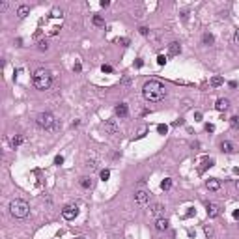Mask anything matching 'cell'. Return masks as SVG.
Returning <instances> with one entry per match:
<instances>
[{
  "mask_svg": "<svg viewBox=\"0 0 239 239\" xmlns=\"http://www.w3.org/2000/svg\"><path fill=\"white\" fill-rule=\"evenodd\" d=\"M206 187H207L209 191H213V192H215V191H218V189H221V181H218V179H215V177H209V179L206 181Z\"/></svg>",
  "mask_w": 239,
  "mask_h": 239,
  "instance_id": "obj_12",
  "label": "cell"
},
{
  "mask_svg": "<svg viewBox=\"0 0 239 239\" xmlns=\"http://www.w3.org/2000/svg\"><path fill=\"white\" fill-rule=\"evenodd\" d=\"M213 165H215V159H209V157H206V159L202 161V166L198 168V174H204V170L209 168V166H213Z\"/></svg>",
  "mask_w": 239,
  "mask_h": 239,
  "instance_id": "obj_14",
  "label": "cell"
},
{
  "mask_svg": "<svg viewBox=\"0 0 239 239\" xmlns=\"http://www.w3.org/2000/svg\"><path fill=\"white\" fill-rule=\"evenodd\" d=\"M135 65H136V67H142V65H144V62H142V58H136Z\"/></svg>",
  "mask_w": 239,
  "mask_h": 239,
  "instance_id": "obj_40",
  "label": "cell"
},
{
  "mask_svg": "<svg viewBox=\"0 0 239 239\" xmlns=\"http://www.w3.org/2000/svg\"><path fill=\"white\" fill-rule=\"evenodd\" d=\"M75 239H84V237H75Z\"/></svg>",
  "mask_w": 239,
  "mask_h": 239,
  "instance_id": "obj_46",
  "label": "cell"
},
{
  "mask_svg": "<svg viewBox=\"0 0 239 239\" xmlns=\"http://www.w3.org/2000/svg\"><path fill=\"white\" fill-rule=\"evenodd\" d=\"M194 215V207H189V211L185 213V218H189V217H192Z\"/></svg>",
  "mask_w": 239,
  "mask_h": 239,
  "instance_id": "obj_37",
  "label": "cell"
},
{
  "mask_svg": "<svg viewBox=\"0 0 239 239\" xmlns=\"http://www.w3.org/2000/svg\"><path fill=\"white\" fill-rule=\"evenodd\" d=\"M146 133H148V127H140L138 129V133H136V138H144Z\"/></svg>",
  "mask_w": 239,
  "mask_h": 239,
  "instance_id": "obj_26",
  "label": "cell"
},
{
  "mask_svg": "<svg viewBox=\"0 0 239 239\" xmlns=\"http://www.w3.org/2000/svg\"><path fill=\"white\" fill-rule=\"evenodd\" d=\"M221 150L224 151V153H233V151H235V146H233L230 140H224V142L221 144Z\"/></svg>",
  "mask_w": 239,
  "mask_h": 239,
  "instance_id": "obj_16",
  "label": "cell"
},
{
  "mask_svg": "<svg viewBox=\"0 0 239 239\" xmlns=\"http://www.w3.org/2000/svg\"><path fill=\"white\" fill-rule=\"evenodd\" d=\"M151 213L157 217V218H161V213H162V206L161 204H155L153 207H151Z\"/></svg>",
  "mask_w": 239,
  "mask_h": 239,
  "instance_id": "obj_20",
  "label": "cell"
},
{
  "mask_svg": "<svg viewBox=\"0 0 239 239\" xmlns=\"http://www.w3.org/2000/svg\"><path fill=\"white\" fill-rule=\"evenodd\" d=\"M155 230L157 232H165V230H168V221H166V218H157L155 221Z\"/></svg>",
  "mask_w": 239,
  "mask_h": 239,
  "instance_id": "obj_13",
  "label": "cell"
},
{
  "mask_svg": "<svg viewBox=\"0 0 239 239\" xmlns=\"http://www.w3.org/2000/svg\"><path fill=\"white\" fill-rule=\"evenodd\" d=\"M99 176H101V179H103V181H106V179L110 177V170H106V168H105V170H101V174H99Z\"/></svg>",
  "mask_w": 239,
  "mask_h": 239,
  "instance_id": "obj_27",
  "label": "cell"
},
{
  "mask_svg": "<svg viewBox=\"0 0 239 239\" xmlns=\"http://www.w3.org/2000/svg\"><path fill=\"white\" fill-rule=\"evenodd\" d=\"M101 71H103V73H112V67L106 65V64H103V65H101Z\"/></svg>",
  "mask_w": 239,
  "mask_h": 239,
  "instance_id": "obj_32",
  "label": "cell"
},
{
  "mask_svg": "<svg viewBox=\"0 0 239 239\" xmlns=\"http://www.w3.org/2000/svg\"><path fill=\"white\" fill-rule=\"evenodd\" d=\"M235 187H237V191H239V181H237V183H235Z\"/></svg>",
  "mask_w": 239,
  "mask_h": 239,
  "instance_id": "obj_45",
  "label": "cell"
},
{
  "mask_svg": "<svg viewBox=\"0 0 239 239\" xmlns=\"http://www.w3.org/2000/svg\"><path fill=\"white\" fill-rule=\"evenodd\" d=\"M28 13H30V6H26V4H21V6L17 8V17L19 19H24Z\"/></svg>",
  "mask_w": 239,
  "mask_h": 239,
  "instance_id": "obj_15",
  "label": "cell"
},
{
  "mask_svg": "<svg viewBox=\"0 0 239 239\" xmlns=\"http://www.w3.org/2000/svg\"><path fill=\"white\" fill-rule=\"evenodd\" d=\"M230 125L233 127V129H237V127H239V118H237V116H233V118H230Z\"/></svg>",
  "mask_w": 239,
  "mask_h": 239,
  "instance_id": "obj_28",
  "label": "cell"
},
{
  "mask_svg": "<svg viewBox=\"0 0 239 239\" xmlns=\"http://www.w3.org/2000/svg\"><path fill=\"white\" fill-rule=\"evenodd\" d=\"M109 6V0H101V8H106Z\"/></svg>",
  "mask_w": 239,
  "mask_h": 239,
  "instance_id": "obj_43",
  "label": "cell"
},
{
  "mask_svg": "<svg viewBox=\"0 0 239 239\" xmlns=\"http://www.w3.org/2000/svg\"><path fill=\"white\" fill-rule=\"evenodd\" d=\"M157 133H159V135H166V133H168V125H166V123H159V125H157Z\"/></svg>",
  "mask_w": 239,
  "mask_h": 239,
  "instance_id": "obj_23",
  "label": "cell"
},
{
  "mask_svg": "<svg viewBox=\"0 0 239 239\" xmlns=\"http://www.w3.org/2000/svg\"><path fill=\"white\" fill-rule=\"evenodd\" d=\"M161 189L162 191H170L172 189V179H170V177H165V179L161 181Z\"/></svg>",
  "mask_w": 239,
  "mask_h": 239,
  "instance_id": "obj_19",
  "label": "cell"
},
{
  "mask_svg": "<svg viewBox=\"0 0 239 239\" xmlns=\"http://www.w3.org/2000/svg\"><path fill=\"white\" fill-rule=\"evenodd\" d=\"M209 84L213 86V88H218V86H222V84H224V79H222V77H218V75H215V77H211Z\"/></svg>",
  "mask_w": 239,
  "mask_h": 239,
  "instance_id": "obj_17",
  "label": "cell"
},
{
  "mask_svg": "<svg viewBox=\"0 0 239 239\" xmlns=\"http://www.w3.org/2000/svg\"><path fill=\"white\" fill-rule=\"evenodd\" d=\"M54 165H56V166L64 165V155H56V157H54Z\"/></svg>",
  "mask_w": 239,
  "mask_h": 239,
  "instance_id": "obj_29",
  "label": "cell"
},
{
  "mask_svg": "<svg viewBox=\"0 0 239 239\" xmlns=\"http://www.w3.org/2000/svg\"><path fill=\"white\" fill-rule=\"evenodd\" d=\"M9 213L15 217V218H26L28 213H30V206L26 204L24 200H11V204H9Z\"/></svg>",
  "mask_w": 239,
  "mask_h": 239,
  "instance_id": "obj_3",
  "label": "cell"
},
{
  "mask_svg": "<svg viewBox=\"0 0 239 239\" xmlns=\"http://www.w3.org/2000/svg\"><path fill=\"white\" fill-rule=\"evenodd\" d=\"M233 218H237V221H239V209L233 211Z\"/></svg>",
  "mask_w": 239,
  "mask_h": 239,
  "instance_id": "obj_44",
  "label": "cell"
},
{
  "mask_svg": "<svg viewBox=\"0 0 239 239\" xmlns=\"http://www.w3.org/2000/svg\"><path fill=\"white\" fill-rule=\"evenodd\" d=\"M142 95H144V99L150 101V103H159V101L165 99L166 88H165L162 82H159V80H148V82L142 86Z\"/></svg>",
  "mask_w": 239,
  "mask_h": 239,
  "instance_id": "obj_1",
  "label": "cell"
},
{
  "mask_svg": "<svg viewBox=\"0 0 239 239\" xmlns=\"http://www.w3.org/2000/svg\"><path fill=\"white\" fill-rule=\"evenodd\" d=\"M50 17L60 19V17H62V9H60V8H52V9H50Z\"/></svg>",
  "mask_w": 239,
  "mask_h": 239,
  "instance_id": "obj_25",
  "label": "cell"
},
{
  "mask_svg": "<svg viewBox=\"0 0 239 239\" xmlns=\"http://www.w3.org/2000/svg\"><path fill=\"white\" fill-rule=\"evenodd\" d=\"M157 64H159V65H165L166 64V56H165V54H159V56H157Z\"/></svg>",
  "mask_w": 239,
  "mask_h": 239,
  "instance_id": "obj_30",
  "label": "cell"
},
{
  "mask_svg": "<svg viewBox=\"0 0 239 239\" xmlns=\"http://www.w3.org/2000/svg\"><path fill=\"white\" fill-rule=\"evenodd\" d=\"M49 49V43L45 41V39H41V41H39V50H47Z\"/></svg>",
  "mask_w": 239,
  "mask_h": 239,
  "instance_id": "obj_31",
  "label": "cell"
},
{
  "mask_svg": "<svg viewBox=\"0 0 239 239\" xmlns=\"http://www.w3.org/2000/svg\"><path fill=\"white\" fill-rule=\"evenodd\" d=\"M233 43H235V45H239V28L235 30V34H233Z\"/></svg>",
  "mask_w": 239,
  "mask_h": 239,
  "instance_id": "obj_36",
  "label": "cell"
},
{
  "mask_svg": "<svg viewBox=\"0 0 239 239\" xmlns=\"http://www.w3.org/2000/svg\"><path fill=\"white\" fill-rule=\"evenodd\" d=\"M35 123L41 127V129L52 131L54 123H56V118H54L50 112H41V114H38V118H35Z\"/></svg>",
  "mask_w": 239,
  "mask_h": 239,
  "instance_id": "obj_4",
  "label": "cell"
},
{
  "mask_svg": "<svg viewBox=\"0 0 239 239\" xmlns=\"http://www.w3.org/2000/svg\"><path fill=\"white\" fill-rule=\"evenodd\" d=\"M206 131L207 133H215V125L213 123H206Z\"/></svg>",
  "mask_w": 239,
  "mask_h": 239,
  "instance_id": "obj_33",
  "label": "cell"
},
{
  "mask_svg": "<svg viewBox=\"0 0 239 239\" xmlns=\"http://www.w3.org/2000/svg\"><path fill=\"white\" fill-rule=\"evenodd\" d=\"M204 232H206V235H209V237L213 235V230H211L209 226H206V228H204Z\"/></svg>",
  "mask_w": 239,
  "mask_h": 239,
  "instance_id": "obj_39",
  "label": "cell"
},
{
  "mask_svg": "<svg viewBox=\"0 0 239 239\" xmlns=\"http://www.w3.org/2000/svg\"><path fill=\"white\" fill-rule=\"evenodd\" d=\"M135 200H136V204L138 206H148V202H150V192L148 191H144V189H140V191H136L135 192Z\"/></svg>",
  "mask_w": 239,
  "mask_h": 239,
  "instance_id": "obj_6",
  "label": "cell"
},
{
  "mask_svg": "<svg viewBox=\"0 0 239 239\" xmlns=\"http://www.w3.org/2000/svg\"><path fill=\"white\" fill-rule=\"evenodd\" d=\"M168 54L170 56H177V54H181V45L177 41H172L168 45Z\"/></svg>",
  "mask_w": 239,
  "mask_h": 239,
  "instance_id": "obj_11",
  "label": "cell"
},
{
  "mask_svg": "<svg viewBox=\"0 0 239 239\" xmlns=\"http://www.w3.org/2000/svg\"><path fill=\"white\" fill-rule=\"evenodd\" d=\"M79 215V207L77 206H73V204H69V206H65L64 209H62V217L65 218V221H75Z\"/></svg>",
  "mask_w": 239,
  "mask_h": 239,
  "instance_id": "obj_5",
  "label": "cell"
},
{
  "mask_svg": "<svg viewBox=\"0 0 239 239\" xmlns=\"http://www.w3.org/2000/svg\"><path fill=\"white\" fill-rule=\"evenodd\" d=\"M80 187H82V189H91V187H94L91 177H80Z\"/></svg>",
  "mask_w": 239,
  "mask_h": 239,
  "instance_id": "obj_18",
  "label": "cell"
},
{
  "mask_svg": "<svg viewBox=\"0 0 239 239\" xmlns=\"http://www.w3.org/2000/svg\"><path fill=\"white\" fill-rule=\"evenodd\" d=\"M118 43L123 45V47H127V45H129V39H127V38H121V39H118Z\"/></svg>",
  "mask_w": 239,
  "mask_h": 239,
  "instance_id": "obj_34",
  "label": "cell"
},
{
  "mask_svg": "<svg viewBox=\"0 0 239 239\" xmlns=\"http://www.w3.org/2000/svg\"><path fill=\"white\" fill-rule=\"evenodd\" d=\"M23 136L21 135H19V136H13V138H11V146H13V148H17V146H21L23 144Z\"/></svg>",
  "mask_w": 239,
  "mask_h": 239,
  "instance_id": "obj_24",
  "label": "cell"
},
{
  "mask_svg": "<svg viewBox=\"0 0 239 239\" xmlns=\"http://www.w3.org/2000/svg\"><path fill=\"white\" fill-rule=\"evenodd\" d=\"M202 39H204V43H206V45H213V41H215L213 34H209V32H206V34H204V38H202Z\"/></svg>",
  "mask_w": 239,
  "mask_h": 239,
  "instance_id": "obj_22",
  "label": "cell"
},
{
  "mask_svg": "<svg viewBox=\"0 0 239 239\" xmlns=\"http://www.w3.org/2000/svg\"><path fill=\"white\" fill-rule=\"evenodd\" d=\"M114 112H116V116H120V118H125V116L129 114V106H127L125 103H120V105H116Z\"/></svg>",
  "mask_w": 239,
  "mask_h": 239,
  "instance_id": "obj_10",
  "label": "cell"
},
{
  "mask_svg": "<svg viewBox=\"0 0 239 239\" xmlns=\"http://www.w3.org/2000/svg\"><path fill=\"white\" fill-rule=\"evenodd\" d=\"M138 30H140V34H142V35H150V30L146 28V26H140Z\"/></svg>",
  "mask_w": 239,
  "mask_h": 239,
  "instance_id": "obj_35",
  "label": "cell"
},
{
  "mask_svg": "<svg viewBox=\"0 0 239 239\" xmlns=\"http://www.w3.org/2000/svg\"><path fill=\"white\" fill-rule=\"evenodd\" d=\"M91 21H94L95 26H105V19L101 17V15H94V19H91Z\"/></svg>",
  "mask_w": 239,
  "mask_h": 239,
  "instance_id": "obj_21",
  "label": "cell"
},
{
  "mask_svg": "<svg viewBox=\"0 0 239 239\" xmlns=\"http://www.w3.org/2000/svg\"><path fill=\"white\" fill-rule=\"evenodd\" d=\"M194 118H196V121H202V112H196Z\"/></svg>",
  "mask_w": 239,
  "mask_h": 239,
  "instance_id": "obj_41",
  "label": "cell"
},
{
  "mask_svg": "<svg viewBox=\"0 0 239 239\" xmlns=\"http://www.w3.org/2000/svg\"><path fill=\"white\" fill-rule=\"evenodd\" d=\"M80 69H82V65H80V62H77L73 65V71H77V73H80Z\"/></svg>",
  "mask_w": 239,
  "mask_h": 239,
  "instance_id": "obj_38",
  "label": "cell"
},
{
  "mask_svg": "<svg viewBox=\"0 0 239 239\" xmlns=\"http://www.w3.org/2000/svg\"><path fill=\"white\" fill-rule=\"evenodd\" d=\"M32 84L38 90H49L52 84V75L47 69H35L32 75Z\"/></svg>",
  "mask_w": 239,
  "mask_h": 239,
  "instance_id": "obj_2",
  "label": "cell"
},
{
  "mask_svg": "<svg viewBox=\"0 0 239 239\" xmlns=\"http://www.w3.org/2000/svg\"><path fill=\"white\" fill-rule=\"evenodd\" d=\"M206 211H207V217L209 218H215L221 215V207H218L217 204H207L206 206Z\"/></svg>",
  "mask_w": 239,
  "mask_h": 239,
  "instance_id": "obj_8",
  "label": "cell"
},
{
  "mask_svg": "<svg viewBox=\"0 0 239 239\" xmlns=\"http://www.w3.org/2000/svg\"><path fill=\"white\" fill-rule=\"evenodd\" d=\"M215 109L218 110V112H224V110L230 109V101H228L226 97H221V99H217V103H215Z\"/></svg>",
  "mask_w": 239,
  "mask_h": 239,
  "instance_id": "obj_9",
  "label": "cell"
},
{
  "mask_svg": "<svg viewBox=\"0 0 239 239\" xmlns=\"http://www.w3.org/2000/svg\"><path fill=\"white\" fill-rule=\"evenodd\" d=\"M105 131H106L109 135H118V133H120V127L116 125L114 120H106V121H105Z\"/></svg>",
  "mask_w": 239,
  "mask_h": 239,
  "instance_id": "obj_7",
  "label": "cell"
},
{
  "mask_svg": "<svg viewBox=\"0 0 239 239\" xmlns=\"http://www.w3.org/2000/svg\"><path fill=\"white\" fill-rule=\"evenodd\" d=\"M0 9H2V11H4V9H8V2H2V4H0Z\"/></svg>",
  "mask_w": 239,
  "mask_h": 239,
  "instance_id": "obj_42",
  "label": "cell"
}]
</instances>
